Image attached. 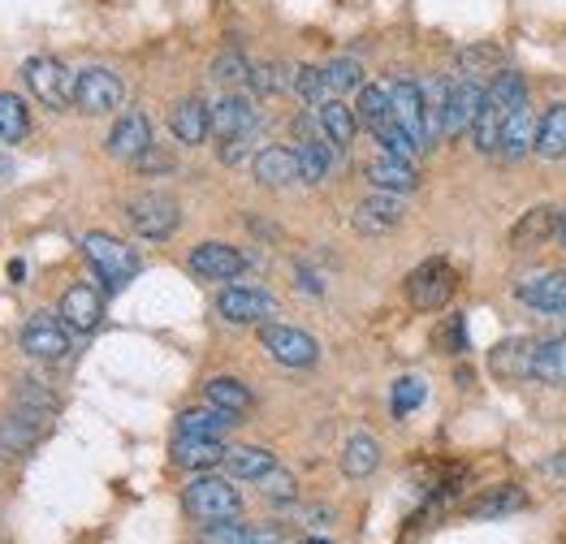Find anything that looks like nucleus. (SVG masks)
Wrapping results in <instances>:
<instances>
[{
	"label": "nucleus",
	"mask_w": 566,
	"mask_h": 544,
	"mask_svg": "<svg viewBox=\"0 0 566 544\" xmlns=\"http://www.w3.org/2000/svg\"><path fill=\"white\" fill-rule=\"evenodd\" d=\"M527 104V87L515 70H502L497 79H489V87L480 95V108H475V122H472V138H475V151H497L502 143V126L506 117Z\"/></svg>",
	"instance_id": "f257e3e1"
},
{
	"label": "nucleus",
	"mask_w": 566,
	"mask_h": 544,
	"mask_svg": "<svg viewBox=\"0 0 566 544\" xmlns=\"http://www.w3.org/2000/svg\"><path fill=\"white\" fill-rule=\"evenodd\" d=\"M187 510L190 519H199V523H234L238 514H242V498H238V489L230 480H221V475H199V480H190L187 489Z\"/></svg>",
	"instance_id": "f03ea898"
},
{
	"label": "nucleus",
	"mask_w": 566,
	"mask_h": 544,
	"mask_svg": "<svg viewBox=\"0 0 566 544\" xmlns=\"http://www.w3.org/2000/svg\"><path fill=\"white\" fill-rule=\"evenodd\" d=\"M83 255L92 260L95 276H99L108 290H122V285L135 281V272H139V255H135L122 238H113V233H87V238H83Z\"/></svg>",
	"instance_id": "7ed1b4c3"
},
{
	"label": "nucleus",
	"mask_w": 566,
	"mask_h": 544,
	"mask_svg": "<svg viewBox=\"0 0 566 544\" xmlns=\"http://www.w3.org/2000/svg\"><path fill=\"white\" fill-rule=\"evenodd\" d=\"M454 290H459V272L450 269L446 260H424L420 269L407 276V299H411L416 312H437V307H446V303L454 299Z\"/></svg>",
	"instance_id": "20e7f679"
},
{
	"label": "nucleus",
	"mask_w": 566,
	"mask_h": 544,
	"mask_svg": "<svg viewBox=\"0 0 566 544\" xmlns=\"http://www.w3.org/2000/svg\"><path fill=\"white\" fill-rule=\"evenodd\" d=\"M122 100H126V87H122V79H117L113 70H104V65H87V70H78V74H74V104H78L83 113H92V117L117 113V108H122Z\"/></svg>",
	"instance_id": "39448f33"
},
{
	"label": "nucleus",
	"mask_w": 566,
	"mask_h": 544,
	"mask_svg": "<svg viewBox=\"0 0 566 544\" xmlns=\"http://www.w3.org/2000/svg\"><path fill=\"white\" fill-rule=\"evenodd\" d=\"M126 221H130L135 233L147 238V242H165V238L178 233L182 212H178V203L165 199V195H139V199L126 203Z\"/></svg>",
	"instance_id": "423d86ee"
},
{
	"label": "nucleus",
	"mask_w": 566,
	"mask_h": 544,
	"mask_svg": "<svg viewBox=\"0 0 566 544\" xmlns=\"http://www.w3.org/2000/svg\"><path fill=\"white\" fill-rule=\"evenodd\" d=\"M22 74H27V87L40 95V104L56 108V113L74 104V74H70L61 61H52V56H31V61L22 65Z\"/></svg>",
	"instance_id": "0eeeda50"
},
{
	"label": "nucleus",
	"mask_w": 566,
	"mask_h": 544,
	"mask_svg": "<svg viewBox=\"0 0 566 544\" xmlns=\"http://www.w3.org/2000/svg\"><path fill=\"white\" fill-rule=\"evenodd\" d=\"M260 346L282 367H312L321 359L316 337L303 333V328H290V324H260Z\"/></svg>",
	"instance_id": "6e6552de"
},
{
	"label": "nucleus",
	"mask_w": 566,
	"mask_h": 544,
	"mask_svg": "<svg viewBox=\"0 0 566 544\" xmlns=\"http://www.w3.org/2000/svg\"><path fill=\"white\" fill-rule=\"evenodd\" d=\"M515 299H520V303H527L532 312H545V316H566V272L563 269L527 272L520 285H515Z\"/></svg>",
	"instance_id": "1a4fd4ad"
},
{
	"label": "nucleus",
	"mask_w": 566,
	"mask_h": 544,
	"mask_svg": "<svg viewBox=\"0 0 566 544\" xmlns=\"http://www.w3.org/2000/svg\"><path fill=\"white\" fill-rule=\"evenodd\" d=\"M217 312L230 324H269L277 316V299L264 290H251V285H230L217 294Z\"/></svg>",
	"instance_id": "9d476101"
},
{
	"label": "nucleus",
	"mask_w": 566,
	"mask_h": 544,
	"mask_svg": "<svg viewBox=\"0 0 566 544\" xmlns=\"http://www.w3.org/2000/svg\"><path fill=\"white\" fill-rule=\"evenodd\" d=\"M389 108H394V122L411 135V143L420 151H428L432 138H428V113H424V91H420V83H411V79L394 83L389 87Z\"/></svg>",
	"instance_id": "9b49d317"
},
{
	"label": "nucleus",
	"mask_w": 566,
	"mask_h": 544,
	"mask_svg": "<svg viewBox=\"0 0 566 544\" xmlns=\"http://www.w3.org/2000/svg\"><path fill=\"white\" fill-rule=\"evenodd\" d=\"M22 351L31 355V359H44V363H56L70 355V333H65V320L48 316V312H40V316L27 320V328H22Z\"/></svg>",
	"instance_id": "f8f14e48"
},
{
	"label": "nucleus",
	"mask_w": 566,
	"mask_h": 544,
	"mask_svg": "<svg viewBox=\"0 0 566 544\" xmlns=\"http://www.w3.org/2000/svg\"><path fill=\"white\" fill-rule=\"evenodd\" d=\"M480 83L472 79H450V91H446V108H441V135L454 138L463 130H472L475 108H480Z\"/></svg>",
	"instance_id": "ddd939ff"
},
{
	"label": "nucleus",
	"mask_w": 566,
	"mask_h": 544,
	"mask_svg": "<svg viewBox=\"0 0 566 544\" xmlns=\"http://www.w3.org/2000/svg\"><path fill=\"white\" fill-rule=\"evenodd\" d=\"M247 269V255L238 247H226V242H199L190 251V272L203 276V281H234Z\"/></svg>",
	"instance_id": "4468645a"
},
{
	"label": "nucleus",
	"mask_w": 566,
	"mask_h": 544,
	"mask_svg": "<svg viewBox=\"0 0 566 544\" xmlns=\"http://www.w3.org/2000/svg\"><path fill=\"white\" fill-rule=\"evenodd\" d=\"M402 217H407V203H402V195H389V190H373L359 208H355V229L359 233H389V229L402 226Z\"/></svg>",
	"instance_id": "2eb2a0df"
},
{
	"label": "nucleus",
	"mask_w": 566,
	"mask_h": 544,
	"mask_svg": "<svg viewBox=\"0 0 566 544\" xmlns=\"http://www.w3.org/2000/svg\"><path fill=\"white\" fill-rule=\"evenodd\" d=\"M147 147H151V126H147V117H143V113H122L117 126L108 130V156L135 165Z\"/></svg>",
	"instance_id": "dca6fc26"
},
{
	"label": "nucleus",
	"mask_w": 566,
	"mask_h": 544,
	"mask_svg": "<svg viewBox=\"0 0 566 544\" xmlns=\"http://www.w3.org/2000/svg\"><path fill=\"white\" fill-rule=\"evenodd\" d=\"M61 320L70 324V328H78V333H92L95 324L104 320V299H99V290L95 285H70L65 290V299H61Z\"/></svg>",
	"instance_id": "f3484780"
},
{
	"label": "nucleus",
	"mask_w": 566,
	"mask_h": 544,
	"mask_svg": "<svg viewBox=\"0 0 566 544\" xmlns=\"http://www.w3.org/2000/svg\"><path fill=\"white\" fill-rule=\"evenodd\" d=\"M549 238H558V208H554V203H536L532 212H523L520 226L511 229V247H515V251L545 247Z\"/></svg>",
	"instance_id": "a211bd4d"
},
{
	"label": "nucleus",
	"mask_w": 566,
	"mask_h": 544,
	"mask_svg": "<svg viewBox=\"0 0 566 544\" xmlns=\"http://www.w3.org/2000/svg\"><path fill=\"white\" fill-rule=\"evenodd\" d=\"M368 181H373V190L407 195V190H416V186H420V174H416V165H411V160H402V156H389V151H380L377 160L368 165Z\"/></svg>",
	"instance_id": "6ab92c4d"
},
{
	"label": "nucleus",
	"mask_w": 566,
	"mask_h": 544,
	"mask_svg": "<svg viewBox=\"0 0 566 544\" xmlns=\"http://www.w3.org/2000/svg\"><path fill=\"white\" fill-rule=\"evenodd\" d=\"M260 126V117H255V104L247 100V95H226L217 108H212V135H221V143L234 135H247V130H255Z\"/></svg>",
	"instance_id": "aec40b11"
},
{
	"label": "nucleus",
	"mask_w": 566,
	"mask_h": 544,
	"mask_svg": "<svg viewBox=\"0 0 566 544\" xmlns=\"http://www.w3.org/2000/svg\"><path fill=\"white\" fill-rule=\"evenodd\" d=\"M169 453H174V462L187 467V471H212V467L226 462V446H221L217 437H187V432H178V441H174Z\"/></svg>",
	"instance_id": "412c9836"
},
{
	"label": "nucleus",
	"mask_w": 566,
	"mask_h": 544,
	"mask_svg": "<svg viewBox=\"0 0 566 544\" xmlns=\"http://www.w3.org/2000/svg\"><path fill=\"white\" fill-rule=\"evenodd\" d=\"M169 130H174L178 143H190V147L203 143V138L212 135V108L190 95V100H182V104L169 113Z\"/></svg>",
	"instance_id": "4be33fe9"
},
{
	"label": "nucleus",
	"mask_w": 566,
	"mask_h": 544,
	"mask_svg": "<svg viewBox=\"0 0 566 544\" xmlns=\"http://www.w3.org/2000/svg\"><path fill=\"white\" fill-rule=\"evenodd\" d=\"M316 122H321V135L329 138L333 147H350L355 135H359V117H355V108H346L337 95L325 100V104H316Z\"/></svg>",
	"instance_id": "5701e85b"
},
{
	"label": "nucleus",
	"mask_w": 566,
	"mask_h": 544,
	"mask_svg": "<svg viewBox=\"0 0 566 544\" xmlns=\"http://www.w3.org/2000/svg\"><path fill=\"white\" fill-rule=\"evenodd\" d=\"M255 181L260 186H273V190H282L290 181H298V160H294V151L290 147H264V151H255Z\"/></svg>",
	"instance_id": "b1692460"
},
{
	"label": "nucleus",
	"mask_w": 566,
	"mask_h": 544,
	"mask_svg": "<svg viewBox=\"0 0 566 544\" xmlns=\"http://www.w3.org/2000/svg\"><path fill=\"white\" fill-rule=\"evenodd\" d=\"M489 372L497 380H520V376H532V342L527 337H515V342H497L489 351Z\"/></svg>",
	"instance_id": "393cba45"
},
{
	"label": "nucleus",
	"mask_w": 566,
	"mask_h": 544,
	"mask_svg": "<svg viewBox=\"0 0 566 544\" xmlns=\"http://www.w3.org/2000/svg\"><path fill=\"white\" fill-rule=\"evenodd\" d=\"M532 151H536L541 160H563L566 156V104L545 108V117L536 122V143H532Z\"/></svg>",
	"instance_id": "a878e982"
},
{
	"label": "nucleus",
	"mask_w": 566,
	"mask_h": 544,
	"mask_svg": "<svg viewBox=\"0 0 566 544\" xmlns=\"http://www.w3.org/2000/svg\"><path fill=\"white\" fill-rule=\"evenodd\" d=\"M294 160H298V181H307V186L325 181L333 169L329 138H298L294 143Z\"/></svg>",
	"instance_id": "bb28decb"
},
{
	"label": "nucleus",
	"mask_w": 566,
	"mask_h": 544,
	"mask_svg": "<svg viewBox=\"0 0 566 544\" xmlns=\"http://www.w3.org/2000/svg\"><path fill=\"white\" fill-rule=\"evenodd\" d=\"M532 143H536V122H532L527 104H520V108L506 117V126H502V143H497V151H502L506 160H523V156L532 151Z\"/></svg>",
	"instance_id": "cd10ccee"
},
{
	"label": "nucleus",
	"mask_w": 566,
	"mask_h": 544,
	"mask_svg": "<svg viewBox=\"0 0 566 544\" xmlns=\"http://www.w3.org/2000/svg\"><path fill=\"white\" fill-rule=\"evenodd\" d=\"M532 380L566 385V337H549V342L532 346Z\"/></svg>",
	"instance_id": "c85d7f7f"
},
{
	"label": "nucleus",
	"mask_w": 566,
	"mask_h": 544,
	"mask_svg": "<svg viewBox=\"0 0 566 544\" xmlns=\"http://www.w3.org/2000/svg\"><path fill=\"white\" fill-rule=\"evenodd\" d=\"M377 467H380L377 437H368V432H355V437L346 441V450H342V471H346L350 480H368Z\"/></svg>",
	"instance_id": "c756f323"
},
{
	"label": "nucleus",
	"mask_w": 566,
	"mask_h": 544,
	"mask_svg": "<svg viewBox=\"0 0 566 544\" xmlns=\"http://www.w3.org/2000/svg\"><path fill=\"white\" fill-rule=\"evenodd\" d=\"M273 467H277V458L269 450H260V446H234V450H226V471L234 480H255L260 484Z\"/></svg>",
	"instance_id": "7c9ffc66"
},
{
	"label": "nucleus",
	"mask_w": 566,
	"mask_h": 544,
	"mask_svg": "<svg viewBox=\"0 0 566 544\" xmlns=\"http://www.w3.org/2000/svg\"><path fill=\"white\" fill-rule=\"evenodd\" d=\"M459 70H463V79H472V83L497 79V74L506 70V52L497 44H472L459 52Z\"/></svg>",
	"instance_id": "2f4dec72"
},
{
	"label": "nucleus",
	"mask_w": 566,
	"mask_h": 544,
	"mask_svg": "<svg viewBox=\"0 0 566 544\" xmlns=\"http://www.w3.org/2000/svg\"><path fill=\"white\" fill-rule=\"evenodd\" d=\"M199 544H282V527H242V523H212Z\"/></svg>",
	"instance_id": "473e14b6"
},
{
	"label": "nucleus",
	"mask_w": 566,
	"mask_h": 544,
	"mask_svg": "<svg viewBox=\"0 0 566 544\" xmlns=\"http://www.w3.org/2000/svg\"><path fill=\"white\" fill-rule=\"evenodd\" d=\"M208 407L226 410V415H234L242 419L247 410L255 407V398H251V389L234 380V376H217V380H208Z\"/></svg>",
	"instance_id": "72a5a7b5"
},
{
	"label": "nucleus",
	"mask_w": 566,
	"mask_h": 544,
	"mask_svg": "<svg viewBox=\"0 0 566 544\" xmlns=\"http://www.w3.org/2000/svg\"><path fill=\"white\" fill-rule=\"evenodd\" d=\"M230 423H238L234 415H226V410H217V407H195L178 415V432H187V437H217V441H221V432H226Z\"/></svg>",
	"instance_id": "f704fd0d"
},
{
	"label": "nucleus",
	"mask_w": 566,
	"mask_h": 544,
	"mask_svg": "<svg viewBox=\"0 0 566 544\" xmlns=\"http://www.w3.org/2000/svg\"><path fill=\"white\" fill-rule=\"evenodd\" d=\"M355 117H359V126H368L373 135H380V130L394 122V108H389V87H364V91H359Z\"/></svg>",
	"instance_id": "c9c22d12"
},
{
	"label": "nucleus",
	"mask_w": 566,
	"mask_h": 544,
	"mask_svg": "<svg viewBox=\"0 0 566 544\" xmlns=\"http://www.w3.org/2000/svg\"><path fill=\"white\" fill-rule=\"evenodd\" d=\"M31 135V113L13 91H0V138L4 143H22Z\"/></svg>",
	"instance_id": "e433bc0d"
},
{
	"label": "nucleus",
	"mask_w": 566,
	"mask_h": 544,
	"mask_svg": "<svg viewBox=\"0 0 566 544\" xmlns=\"http://www.w3.org/2000/svg\"><path fill=\"white\" fill-rule=\"evenodd\" d=\"M527 505V493L523 489H511V484H502V489H493L489 498H480L472 505V519H502V514H515Z\"/></svg>",
	"instance_id": "4c0bfd02"
},
{
	"label": "nucleus",
	"mask_w": 566,
	"mask_h": 544,
	"mask_svg": "<svg viewBox=\"0 0 566 544\" xmlns=\"http://www.w3.org/2000/svg\"><path fill=\"white\" fill-rule=\"evenodd\" d=\"M321 74H325L329 95H346V91L364 87V65H359L355 56H337L329 65H321Z\"/></svg>",
	"instance_id": "58836bf2"
},
{
	"label": "nucleus",
	"mask_w": 566,
	"mask_h": 544,
	"mask_svg": "<svg viewBox=\"0 0 566 544\" xmlns=\"http://www.w3.org/2000/svg\"><path fill=\"white\" fill-rule=\"evenodd\" d=\"M290 87L298 91L303 100H312V104H325V100H333L329 87H325V74H321V65H294V74H290Z\"/></svg>",
	"instance_id": "ea45409f"
},
{
	"label": "nucleus",
	"mask_w": 566,
	"mask_h": 544,
	"mask_svg": "<svg viewBox=\"0 0 566 544\" xmlns=\"http://www.w3.org/2000/svg\"><path fill=\"white\" fill-rule=\"evenodd\" d=\"M212 79L226 83V87H234V83H247V79H251V65L230 48V52H221V56L212 61Z\"/></svg>",
	"instance_id": "a19ab883"
},
{
	"label": "nucleus",
	"mask_w": 566,
	"mask_h": 544,
	"mask_svg": "<svg viewBox=\"0 0 566 544\" xmlns=\"http://www.w3.org/2000/svg\"><path fill=\"white\" fill-rule=\"evenodd\" d=\"M424 380L420 376H402L398 385H394V415H411V410L424 402Z\"/></svg>",
	"instance_id": "79ce46f5"
},
{
	"label": "nucleus",
	"mask_w": 566,
	"mask_h": 544,
	"mask_svg": "<svg viewBox=\"0 0 566 544\" xmlns=\"http://www.w3.org/2000/svg\"><path fill=\"white\" fill-rule=\"evenodd\" d=\"M247 83H251L255 95H277L290 79H285V65H273V61H269V65H251V79H247Z\"/></svg>",
	"instance_id": "37998d69"
},
{
	"label": "nucleus",
	"mask_w": 566,
	"mask_h": 544,
	"mask_svg": "<svg viewBox=\"0 0 566 544\" xmlns=\"http://www.w3.org/2000/svg\"><path fill=\"white\" fill-rule=\"evenodd\" d=\"M260 489H264V498H269V501H294V493H298L294 475H290V471H282V467H273V471L260 480Z\"/></svg>",
	"instance_id": "c03bdc74"
},
{
	"label": "nucleus",
	"mask_w": 566,
	"mask_h": 544,
	"mask_svg": "<svg viewBox=\"0 0 566 544\" xmlns=\"http://www.w3.org/2000/svg\"><path fill=\"white\" fill-rule=\"evenodd\" d=\"M437 342L450 351V355H463L468 351V337H463V316H450L441 324V333H437Z\"/></svg>",
	"instance_id": "a18cd8bd"
},
{
	"label": "nucleus",
	"mask_w": 566,
	"mask_h": 544,
	"mask_svg": "<svg viewBox=\"0 0 566 544\" xmlns=\"http://www.w3.org/2000/svg\"><path fill=\"white\" fill-rule=\"evenodd\" d=\"M135 165H139L143 174H169V169H174V156H165V151H156V143H151V147L143 151L139 160H135Z\"/></svg>",
	"instance_id": "49530a36"
},
{
	"label": "nucleus",
	"mask_w": 566,
	"mask_h": 544,
	"mask_svg": "<svg viewBox=\"0 0 566 544\" xmlns=\"http://www.w3.org/2000/svg\"><path fill=\"white\" fill-rule=\"evenodd\" d=\"M541 471H545V475H566V450L558 453V458H549V462H545Z\"/></svg>",
	"instance_id": "de8ad7c7"
},
{
	"label": "nucleus",
	"mask_w": 566,
	"mask_h": 544,
	"mask_svg": "<svg viewBox=\"0 0 566 544\" xmlns=\"http://www.w3.org/2000/svg\"><path fill=\"white\" fill-rule=\"evenodd\" d=\"M13 178V160L9 156H0V181H9Z\"/></svg>",
	"instance_id": "09e8293b"
},
{
	"label": "nucleus",
	"mask_w": 566,
	"mask_h": 544,
	"mask_svg": "<svg viewBox=\"0 0 566 544\" xmlns=\"http://www.w3.org/2000/svg\"><path fill=\"white\" fill-rule=\"evenodd\" d=\"M558 242L566 247V212H558Z\"/></svg>",
	"instance_id": "8fccbe9b"
},
{
	"label": "nucleus",
	"mask_w": 566,
	"mask_h": 544,
	"mask_svg": "<svg viewBox=\"0 0 566 544\" xmlns=\"http://www.w3.org/2000/svg\"><path fill=\"white\" fill-rule=\"evenodd\" d=\"M0 458H9V446H4V432H0Z\"/></svg>",
	"instance_id": "3c124183"
},
{
	"label": "nucleus",
	"mask_w": 566,
	"mask_h": 544,
	"mask_svg": "<svg viewBox=\"0 0 566 544\" xmlns=\"http://www.w3.org/2000/svg\"><path fill=\"white\" fill-rule=\"evenodd\" d=\"M307 544H329V541H307Z\"/></svg>",
	"instance_id": "603ef678"
}]
</instances>
